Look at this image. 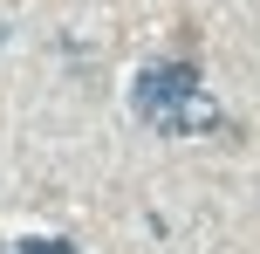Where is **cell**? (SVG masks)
<instances>
[{
	"label": "cell",
	"instance_id": "6da1fadb",
	"mask_svg": "<svg viewBox=\"0 0 260 254\" xmlns=\"http://www.w3.org/2000/svg\"><path fill=\"white\" fill-rule=\"evenodd\" d=\"M185 96H199V69H185V62H157V69H144V76L130 82V110H137L151 131H171V117H178Z\"/></svg>",
	"mask_w": 260,
	"mask_h": 254
},
{
	"label": "cell",
	"instance_id": "7a4b0ae2",
	"mask_svg": "<svg viewBox=\"0 0 260 254\" xmlns=\"http://www.w3.org/2000/svg\"><path fill=\"white\" fill-rule=\"evenodd\" d=\"M192 131H219V103H212L206 90L178 103V117H171V131H165V137H192Z\"/></svg>",
	"mask_w": 260,
	"mask_h": 254
},
{
	"label": "cell",
	"instance_id": "3957f363",
	"mask_svg": "<svg viewBox=\"0 0 260 254\" xmlns=\"http://www.w3.org/2000/svg\"><path fill=\"white\" fill-rule=\"evenodd\" d=\"M21 254H76V247L55 241V234H35V241H21Z\"/></svg>",
	"mask_w": 260,
	"mask_h": 254
}]
</instances>
